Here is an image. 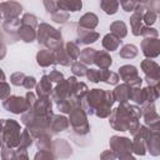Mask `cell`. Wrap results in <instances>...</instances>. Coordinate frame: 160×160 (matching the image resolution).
Wrapping results in <instances>:
<instances>
[{
    "instance_id": "obj_1",
    "label": "cell",
    "mask_w": 160,
    "mask_h": 160,
    "mask_svg": "<svg viewBox=\"0 0 160 160\" xmlns=\"http://www.w3.org/2000/svg\"><path fill=\"white\" fill-rule=\"evenodd\" d=\"M140 116H141L140 108L135 105L121 104L119 108L114 109L111 114L110 124L115 130H120V131L129 130L134 135L140 128V124L138 121Z\"/></svg>"
},
{
    "instance_id": "obj_2",
    "label": "cell",
    "mask_w": 160,
    "mask_h": 160,
    "mask_svg": "<svg viewBox=\"0 0 160 160\" xmlns=\"http://www.w3.org/2000/svg\"><path fill=\"white\" fill-rule=\"evenodd\" d=\"M114 101L111 92L101 89H92L82 100L81 109L85 110L86 114H96L100 118H106L110 115V109Z\"/></svg>"
},
{
    "instance_id": "obj_3",
    "label": "cell",
    "mask_w": 160,
    "mask_h": 160,
    "mask_svg": "<svg viewBox=\"0 0 160 160\" xmlns=\"http://www.w3.org/2000/svg\"><path fill=\"white\" fill-rule=\"evenodd\" d=\"M1 140L4 141V146L14 148L19 146L20 142V125L14 120H5L4 129H2Z\"/></svg>"
},
{
    "instance_id": "obj_4",
    "label": "cell",
    "mask_w": 160,
    "mask_h": 160,
    "mask_svg": "<svg viewBox=\"0 0 160 160\" xmlns=\"http://www.w3.org/2000/svg\"><path fill=\"white\" fill-rule=\"evenodd\" d=\"M70 124L72 125L74 131L80 135H84L89 131V125L86 121V112L80 106H76L70 112Z\"/></svg>"
},
{
    "instance_id": "obj_5",
    "label": "cell",
    "mask_w": 160,
    "mask_h": 160,
    "mask_svg": "<svg viewBox=\"0 0 160 160\" xmlns=\"http://www.w3.org/2000/svg\"><path fill=\"white\" fill-rule=\"evenodd\" d=\"M119 75L120 78L129 84L131 88H140L142 80L140 79L139 74H138V69L132 65H124L119 69Z\"/></svg>"
},
{
    "instance_id": "obj_6",
    "label": "cell",
    "mask_w": 160,
    "mask_h": 160,
    "mask_svg": "<svg viewBox=\"0 0 160 160\" xmlns=\"http://www.w3.org/2000/svg\"><path fill=\"white\" fill-rule=\"evenodd\" d=\"M141 69L144 70L146 75V81L149 82L150 86H158L159 79H160V71H159V65L152 61V60H144L141 62Z\"/></svg>"
},
{
    "instance_id": "obj_7",
    "label": "cell",
    "mask_w": 160,
    "mask_h": 160,
    "mask_svg": "<svg viewBox=\"0 0 160 160\" xmlns=\"http://www.w3.org/2000/svg\"><path fill=\"white\" fill-rule=\"evenodd\" d=\"M2 105L8 111H11L14 114H21L30 109L26 99L20 98V96H10V98L5 99Z\"/></svg>"
},
{
    "instance_id": "obj_8",
    "label": "cell",
    "mask_w": 160,
    "mask_h": 160,
    "mask_svg": "<svg viewBox=\"0 0 160 160\" xmlns=\"http://www.w3.org/2000/svg\"><path fill=\"white\" fill-rule=\"evenodd\" d=\"M110 146L112 149L111 151H114L115 155H118V156L130 154V151H131V141L128 138L112 136L110 140Z\"/></svg>"
},
{
    "instance_id": "obj_9",
    "label": "cell",
    "mask_w": 160,
    "mask_h": 160,
    "mask_svg": "<svg viewBox=\"0 0 160 160\" xmlns=\"http://www.w3.org/2000/svg\"><path fill=\"white\" fill-rule=\"evenodd\" d=\"M142 52L146 58H156L160 54V41L158 38H146L141 42Z\"/></svg>"
},
{
    "instance_id": "obj_10",
    "label": "cell",
    "mask_w": 160,
    "mask_h": 160,
    "mask_svg": "<svg viewBox=\"0 0 160 160\" xmlns=\"http://www.w3.org/2000/svg\"><path fill=\"white\" fill-rule=\"evenodd\" d=\"M141 115L145 119V124L150 125V129H159V114L155 109L154 102L144 105V109L141 111Z\"/></svg>"
},
{
    "instance_id": "obj_11",
    "label": "cell",
    "mask_w": 160,
    "mask_h": 160,
    "mask_svg": "<svg viewBox=\"0 0 160 160\" xmlns=\"http://www.w3.org/2000/svg\"><path fill=\"white\" fill-rule=\"evenodd\" d=\"M21 10H22V6L15 1H8V2L0 4V12L4 14L6 20H15L21 12Z\"/></svg>"
},
{
    "instance_id": "obj_12",
    "label": "cell",
    "mask_w": 160,
    "mask_h": 160,
    "mask_svg": "<svg viewBox=\"0 0 160 160\" xmlns=\"http://www.w3.org/2000/svg\"><path fill=\"white\" fill-rule=\"evenodd\" d=\"M131 91H132V88L129 84L125 82V84H122L120 86H116L115 90L111 94L114 96V100H118L121 104H125L128 100L131 99Z\"/></svg>"
},
{
    "instance_id": "obj_13",
    "label": "cell",
    "mask_w": 160,
    "mask_h": 160,
    "mask_svg": "<svg viewBox=\"0 0 160 160\" xmlns=\"http://www.w3.org/2000/svg\"><path fill=\"white\" fill-rule=\"evenodd\" d=\"M98 22H99L98 16L92 12H88L80 19L79 26H81V29H84V30H92L98 25Z\"/></svg>"
},
{
    "instance_id": "obj_14",
    "label": "cell",
    "mask_w": 160,
    "mask_h": 160,
    "mask_svg": "<svg viewBox=\"0 0 160 160\" xmlns=\"http://www.w3.org/2000/svg\"><path fill=\"white\" fill-rule=\"evenodd\" d=\"M112 59L110 58V55L106 52V51H96L95 52V58H94V62L101 68L102 70H106L110 65H111V61Z\"/></svg>"
},
{
    "instance_id": "obj_15",
    "label": "cell",
    "mask_w": 160,
    "mask_h": 160,
    "mask_svg": "<svg viewBox=\"0 0 160 160\" xmlns=\"http://www.w3.org/2000/svg\"><path fill=\"white\" fill-rule=\"evenodd\" d=\"M38 90V95L40 98H49L50 92H51V81L49 79V76L44 75L39 82V85L36 86Z\"/></svg>"
},
{
    "instance_id": "obj_16",
    "label": "cell",
    "mask_w": 160,
    "mask_h": 160,
    "mask_svg": "<svg viewBox=\"0 0 160 160\" xmlns=\"http://www.w3.org/2000/svg\"><path fill=\"white\" fill-rule=\"evenodd\" d=\"M55 30L56 29H54L52 26H50V25H48L45 22L40 24L39 25V31H38V39H39L38 41L41 42V44H45L46 40L55 32Z\"/></svg>"
},
{
    "instance_id": "obj_17",
    "label": "cell",
    "mask_w": 160,
    "mask_h": 160,
    "mask_svg": "<svg viewBox=\"0 0 160 160\" xmlns=\"http://www.w3.org/2000/svg\"><path fill=\"white\" fill-rule=\"evenodd\" d=\"M18 34H19L20 39L25 42H31L36 38V32H35L34 28L28 26V25H22V24H21V28H19Z\"/></svg>"
},
{
    "instance_id": "obj_18",
    "label": "cell",
    "mask_w": 160,
    "mask_h": 160,
    "mask_svg": "<svg viewBox=\"0 0 160 160\" xmlns=\"http://www.w3.org/2000/svg\"><path fill=\"white\" fill-rule=\"evenodd\" d=\"M36 60H38V64L40 66H49L50 64L55 62L54 60V52H51L50 50H41L38 52L36 55Z\"/></svg>"
},
{
    "instance_id": "obj_19",
    "label": "cell",
    "mask_w": 160,
    "mask_h": 160,
    "mask_svg": "<svg viewBox=\"0 0 160 160\" xmlns=\"http://www.w3.org/2000/svg\"><path fill=\"white\" fill-rule=\"evenodd\" d=\"M99 38V34L92 31V30H79V42L81 44H90V42H95Z\"/></svg>"
},
{
    "instance_id": "obj_20",
    "label": "cell",
    "mask_w": 160,
    "mask_h": 160,
    "mask_svg": "<svg viewBox=\"0 0 160 160\" xmlns=\"http://www.w3.org/2000/svg\"><path fill=\"white\" fill-rule=\"evenodd\" d=\"M69 126V121L64 116H54V120L50 121V129L52 130V132H59L65 130Z\"/></svg>"
},
{
    "instance_id": "obj_21",
    "label": "cell",
    "mask_w": 160,
    "mask_h": 160,
    "mask_svg": "<svg viewBox=\"0 0 160 160\" xmlns=\"http://www.w3.org/2000/svg\"><path fill=\"white\" fill-rule=\"evenodd\" d=\"M120 42H121V40H120L119 38H116L115 35H112V34H108V35H105L104 39H102V46H104L108 51L116 50L118 46L120 45Z\"/></svg>"
},
{
    "instance_id": "obj_22",
    "label": "cell",
    "mask_w": 160,
    "mask_h": 160,
    "mask_svg": "<svg viewBox=\"0 0 160 160\" xmlns=\"http://www.w3.org/2000/svg\"><path fill=\"white\" fill-rule=\"evenodd\" d=\"M110 30H111V34L119 39L125 38L128 34V29H126V25L124 21H114L110 25Z\"/></svg>"
},
{
    "instance_id": "obj_23",
    "label": "cell",
    "mask_w": 160,
    "mask_h": 160,
    "mask_svg": "<svg viewBox=\"0 0 160 160\" xmlns=\"http://www.w3.org/2000/svg\"><path fill=\"white\" fill-rule=\"evenodd\" d=\"M56 2H58V8L65 11H78L82 6L81 1H56Z\"/></svg>"
},
{
    "instance_id": "obj_24",
    "label": "cell",
    "mask_w": 160,
    "mask_h": 160,
    "mask_svg": "<svg viewBox=\"0 0 160 160\" xmlns=\"http://www.w3.org/2000/svg\"><path fill=\"white\" fill-rule=\"evenodd\" d=\"M136 55H138V48L132 44H128L120 50V56L124 59H132Z\"/></svg>"
},
{
    "instance_id": "obj_25",
    "label": "cell",
    "mask_w": 160,
    "mask_h": 160,
    "mask_svg": "<svg viewBox=\"0 0 160 160\" xmlns=\"http://www.w3.org/2000/svg\"><path fill=\"white\" fill-rule=\"evenodd\" d=\"M95 52H96V51H95L94 49H90V48L84 49V50L81 51V54L79 55V56H80V62H82L84 65H85V64H91V62H94Z\"/></svg>"
},
{
    "instance_id": "obj_26",
    "label": "cell",
    "mask_w": 160,
    "mask_h": 160,
    "mask_svg": "<svg viewBox=\"0 0 160 160\" xmlns=\"http://www.w3.org/2000/svg\"><path fill=\"white\" fill-rule=\"evenodd\" d=\"M100 8L109 15H112L118 11V8H119V2L118 1H101L100 2Z\"/></svg>"
},
{
    "instance_id": "obj_27",
    "label": "cell",
    "mask_w": 160,
    "mask_h": 160,
    "mask_svg": "<svg viewBox=\"0 0 160 160\" xmlns=\"http://www.w3.org/2000/svg\"><path fill=\"white\" fill-rule=\"evenodd\" d=\"M31 145V136H30V132L28 129H25L22 131V134L20 135V142H19V146H18V150H25L28 146Z\"/></svg>"
},
{
    "instance_id": "obj_28",
    "label": "cell",
    "mask_w": 160,
    "mask_h": 160,
    "mask_svg": "<svg viewBox=\"0 0 160 160\" xmlns=\"http://www.w3.org/2000/svg\"><path fill=\"white\" fill-rule=\"evenodd\" d=\"M158 19V12L156 11H152V10H149V9H145L144 14H142V21L145 22V26H150L152 25Z\"/></svg>"
},
{
    "instance_id": "obj_29",
    "label": "cell",
    "mask_w": 160,
    "mask_h": 160,
    "mask_svg": "<svg viewBox=\"0 0 160 160\" xmlns=\"http://www.w3.org/2000/svg\"><path fill=\"white\" fill-rule=\"evenodd\" d=\"M65 51H66V54L69 55V58L71 60H75L80 55V50L76 46V44H74V42H68L66 46H65Z\"/></svg>"
},
{
    "instance_id": "obj_30",
    "label": "cell",
    "mask_w": 160,
    "mask_h": 160,
    "mask_svg": "<svg viewBox=\"0 0 160 160\" xmlns=\"http://www.w3.org/2000/svg\"><path fill=\"white\" fill-rule=\"evenodd\" d=\"M71 70H72V72H74L76 76H84V75H86V72H88L86 66H85L82 62H80V61L74 62L72 66H71Z\"/></svg>"
},
{
    "instance_id": "obj_31",
    "label": "cell",
    "mask_w": 160,
    "mask_h": 160,
    "mask_svg": "<svg viewBox=\"0 0 160 160\" xmlns=\"http://www.w3.org/2000/svg\"><path fill=\"white\" fill-rule=\"evenodd\" d=\"M51 145V141H50V138L48 134H40L39 139H38V148L41 149V150H45V149H49Z\"/></svg>"
},
{
    "instance_id": "obj_32",
    "label": "cell",
    "mask_w": 160,
    "mask_h": 160,
    "mask_svg": "<svg viewBox=\"0 0 160 160\" xmlns=\"http://www.w3.org/2000/svg\"><path fill=\"white\" fill-rule=\"evenodd\" d=\"M21 24H22V25L31 26V28H35L36 24H38V19H36V16L32 15V14H25L24 18L21 19Z\"/></svg>"
},
{
    "instance_id": "obj_33",
    "label": "cell",
    "mask_w": 160,
    "mask_h": 160,
    "mask_svg": "<svg viewBox=\"0 0 160 160\" xmlns=\"http://www.w3.org/2000/svg\"><path fill=\"white\" fill-rule=\"evenodd\" d=\"M51 18H52V20L55 21V22H60V24H62V22H65L68 19H69V15L66 14V12H62V10H58V11H55L54 14H51Z\"/></svg>"
},
{
    "instance_id": "obj_34",
    "label": "cell",
    "mask_w": 160,
    "mask_h": 160,
    "mask_svg": "<svg viewBox=\"0 0 160 160\" xmlns=\"http://www.w3.org/2000/svg\"><path fill=\"white\" fill-rule=\"evenodd\" d=\"M140 35L145 36L146 38H158V30L154 29V28H149V26H142L141 31H140Z\"/></svg>"
},
{
    "instance_id": "obj_35",
    "label": "cell",
    "mask_w": 160,
    "mask_h": 160,
    "mask_svg": "<svg viewBox=\"0 0 160 160\" xmlns=\"http://www.w3.org/2000/svg\"><path fill=\"white\" fill-rule=\"evenodd\" d=\"M25 78H26V76H25L22 72H15V74H12V75H11V82H12L14 85H16V86L22 85V84H24Z\"/></svg>"
},
{
    "instance_id": "obj_36",
    "label": "cell",
    "mask_w": 160,
    "mask_h": 160,
    "mask_svg": "<svg viewBox=\"0 0 160 160\" xmlns=\"http://www.w3.org/2000/svg\"><path fill=\"white\" fill-rule=\"evenodd\" d=\"M35 160H55L54 156L51 155L50 151H45V150H40L36 155H35Z\"/></svg>"
},
{
    "instance_id": "obj_37",
    "label": "cell",
    "mask_w": 160,
    "mask_h": 160,
    "mask_svg": "<svg viewBox=\"0 0 160 160\" xmlns=\"http://www.w3.org/2000/svg\"><path fill=\"white\" fill-rule=\"evenodd\" d=\"M119 5H121L125 11H134L136 6L139 5V2L138 1H121L119 2Z\"/></svg>"
},
{
    "instance_id": "obj_38",
    "label": "cell",
    "mask_w": 160,
    "mask_h": 160,
    "mask_svg": "<svg viewBox=\"0 0 160 160\" xmlns=\"http://www.w3.org/2000/svg\"><path fill=\"white\" fill-rule=\"evenodd\" d=\"M10 95V86L6 82H0V99H8V96Z\"/></svg>"
},
{
    "instance_id": "obj_39",
    "label": "cell",
    "mask_w": 160,
    "mask_h": 160,
    "mask_svg": "<svg viewBox=\"0 0 160 160\" xmlns=\"http://www.w3.org/2000/svg\"><path fill=\"white\" fill-rule=\"evenodd\" d=\"M44 5H45V8H46V10L49 11V12H51V14H54L55 11H58L59 10V8H58V2L56 1H44Z\"/></svg>"
},
{
    "instance_id": "obj_40",
    "label": "cell",
    "mask_w": 160,
    "mask_h": 160,
    "mask_svg": "<svg viewBox=\"0 0 160 160\" xmlns=\"http://www.w3.org/2000/svg\"><path fill=\"white\" fill-rule=\"evenodd\" d=\"M49 79H50V81H55V82H59L60 81L61 82L62 81V74L59 72V71H56V70H54V71L50 72Z\"/></svg>"
},
{
    "instance_id": "obj_41",
    "label": "cell",
    "mask_w": 160,
    "mask_h": 160,
    "mask_svg": "<svg viewBox=\"0 0 160 160\" xmlns=\"http://www.w3.org/2000/svg\"><path fill=\"white\" fill-rule=\"evenodd\" d=\"M35 85H36V81H35V79H34L32 76H26L25 80H24V84H22V86H24L25 89H31V88H34Z\"/></svg>"
},
{
    "instance_id": "obj_42",
    "label": "cell",
    "mask_w": 160,
    "mask_h": 160,
    "mask_svg": "<svg viewBox=\"0 0 160 160\" xmlns=\"http://www.w3.org/2000/svg\"><path fill=\"white\" fill-rule=\"evenodd\" d=\"M115 159H116V155L111 150H108L101 154V160H115Z\"/></svg>"
},
{
    "instance_id": "obj_43",
    "label": "cell",
    "mask_w": 160,
    "mask_h": 160,
    "mask_svg": "<svg viewBox=\"0 0 160 160\" xmlns=\"http://www.w3.org/2000/svg\"><path fill=\"white\" fill-rule=\"evenodd\" d=\"M5 54H6V48L2 42H0V59H2L5 56Z\"/></svg>"
},
{
    "instance_id": "obj_44",
    "label": "cell",
    "mask_w": 160,
    "mask_h": 160,
    "mask_svg": "<svg viewBox=\"0 0 160 160\" xmlns=\"http://www.w3.org/2000/svg\"><path fill=\"white\" fill-rule=\"evenodd\" d=\"M120 158V160H136L134 156H131L130 154H125V155H121V156H119Z\"/></svg>"
},
{
    "instance_id": "obj_45",
    "label": "cell",
    "mask_w": 160,
    "mask_h": 160,
    "mask_svg": "<svg viewBox=\"0 0 160 160\" xmlns=\"http://www.w3.org/2000/svg\"><path fill=\"white\" fill-rule=\"evenodd\" d=\"M4 80H5V74H4V72H2V70L0 69V82H2Z\"/></svg>"
},
{
    "instance_id": "obj_46",
    "label": "cell",
    "mask_w": 160,
    "mask_h": 160,
    "mask_svg": "<svg viewBox=\"0 0 160 160\" xmlns=\"http://www.w3.org/2000/svg\"><path fill=\"white\" fill-rule=\"evenodd\" d=\"M1 142H2V140H1V136H0V146H1Z\"/></svg>"
},
{
    "instance_id": "obj_47",
    "label": "cell",
    "mask_w": 160,
    "mask_h": 160,
    "mask_svg": "<svg viewBox=\"0 0 160 160\" xmlns=\"http://www.w3.org/2000/svg\"><path fill=\"white\" fill-rule=\"evenodd\" d=\"M0 20H1V12H0Z\"/></svg>"
}]
</instances>
